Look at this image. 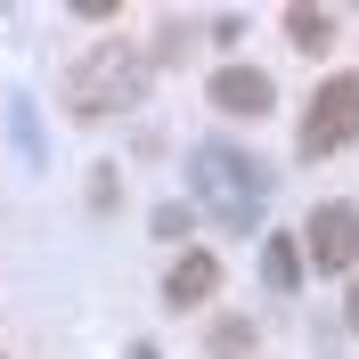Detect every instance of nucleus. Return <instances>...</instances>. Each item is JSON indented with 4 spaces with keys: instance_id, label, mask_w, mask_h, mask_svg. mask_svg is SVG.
Here are the masks:
<instances>
[{
    "instance_id": "f03ea898",
    "label": "nucleus",
    "mask_w": 359,
    "mask_h": 359,
    "mask_svg": "<svg viewBox=\"0 0 359 359\" xmlns=\"http://www.w3.org/2000/svg\"><path fill=\"white\" fill-rule=\"evenodd\" d=\"M147 98V57L131 41H98L66 66V107L74 114H123Z\"/></svg>"
},
{
    "instance_id": "423d86ee",
    "label": "nucleus",
    "mask_w": 359,
    "mask_h": 359,
    "mask_svg": "<svg viewBox=\"0 0 359 359\" xmlns=\"http://www.w3.org/2000/svg\"><path fill=\"white\" fill-rule=\"evenodd\" d=\"M212 294H221V262H212V253H180L172 278H163V302H172V311H196Z\"/></svg>"
},
{
    "instance_id": "f257e3e1",
    "label": "nucleus",
    "mask_w": 359,
    "mask_h": 359,
    "mask_svg": "<svg viewBox=\"0 0 359 359\" xmlns=\"http://www.w3.org/2000/svg\"><path fill=\"white\" fill-rule=\"evenodd\" d=\"M188 180H196V204H204L221 229H253V221H262V204H269L262 156H245L237 139H204L196 156H188Z\"/></svg>"
},
{
    "instance_id": "39448f33",
    "label": "nucleus",
    "mask_w": 359,
    "mask_h": 359,
    "mask_svg": "<svg viewBox=\"0 0 359 359\" xmlns=\"http://www.w3.org/2000/svg\"><path fill=\"white\" fill-rule=\"evenodd\" d=\"M204 98H212L221 114H269V107H278V90H269V74H262V66H221Z\"/></svg>"
},
{
    "instance_id": "7ed1b4c3",
    "label": "nucleus",
    "mask_w": 359,
    "mask_h": 359,
    "mask_svg": "<svg viewBox=\"0 0 359 359\" xmlns=\"http://www.w3.org/2000/svg\"><path fill=\"white\" fill-rule=\"evenodd\" d=\"M359 139V82L351 74H327L311 98V114H302V163H327L335 147H351Z\"/></svg>"
},
{
    "instance_id": "1a4fd4ad",
    "label": "nucleus",
    "mask_w": 359,
    "mask_h": 359,
    "mask_svg": "<svg viewBox=\"0 0 359 359\" xmlns=\"http://www.w3.org/2000/svg\"><path fill=\"white\" fill-rule=\"evenodd\" d=\"M188 33H196L188 17H163V41H156V57H188Z\"/></svg>"
},
{
    "instance_id": "9d476101",
    "label": "nucleus",
    "mask_w": 359,
    "mask_h": 359,
    "mask_svg": "<svg viewBox=\"0 0 359 359\" xmlns=\"http://www.w3.org/2000/svg\"><path fill=\"white\" fill-rule=\"evenodd\" d=\"M245 343H253L245 318H221V327H212V351H245Z\"/></svg>"
},
{
    "instance_id": "20e7f679",
    "label": "nucleus",
    "mask_w": 359,
    "mask_h": 359,
    "mask_svg": "<svg viewBox=\"0 0 359 359\" xmlns=\"http://www.w3.org/2000/svg\"><path fill=\"white\" fill-rule=\"evenodd\" d=\"M302 245L318 269H359V204H318L302 221Z\"/></svg>"
},
{
    "instance_id": "9b49d317",
    "label": "nucleus",
    "mask_w": 359,
    "mask_h": 359,
    "mask_svg": "<svg viewBox=\"0 0 359 359\" xmlns=\"http://www.w3.org/2000/svg\"><path fill=\"white\" fill-rule=\"evenodd\" d=\"M156 237H188V204H163V212H156Z\"/></svg>"
},
{
    "instance_id": "f8f14e48",
    "label": "nucleus",
    "mask_w": 359,
    "mask_h": 359,
    "mask_svg": "<svg viewBox=\"0 0 359 359\" xmlns=\"http://www.w3.org/2000/svg\"><path fill=\"white\" fill-rule=\"evenodd\" d=\"M343 311H351V327H359V286H351V302H343Z\"/></svg>"
},
{
    "instance_id": "6e6552de",
    "label": "nucleus",
    "mask_w": 359,
    "mask_h": 359,
    "mask_svg": "<svg viewBox=\"0 0 359 359\" xmlns=\"http://www.w3.org/2000/svg\"><path fill=\"white\" fill-rule=\"evenodd\" d=\"M262 278H269V294H294L302 286V245L294 237H262Z\"/></svg>"
},
{
    "instance_id": "0eeeda50",
    "label": "nucleus",
    "mask_w": 359,
    "mask_h": 359,
    "mask_svg": "<svg viewBox=\"0 0 359 359\" xmlns=\"http://www.w3.org/2000/svg\"><path fill=\"white\" fill-rule=\"evenodd\" d=\"M286 41L302 49V57H327V49H335V17H327V8H286Z\"/></svg>"
}]
</instances>
